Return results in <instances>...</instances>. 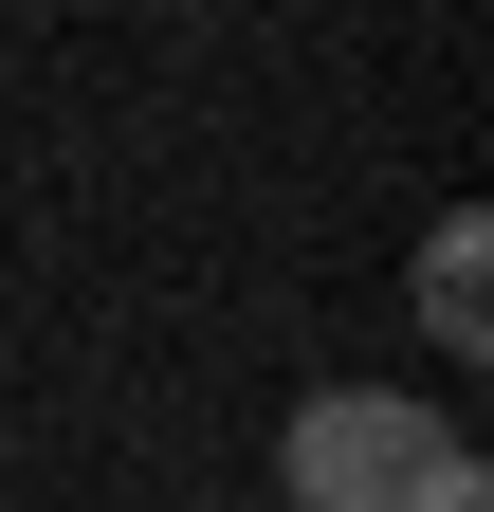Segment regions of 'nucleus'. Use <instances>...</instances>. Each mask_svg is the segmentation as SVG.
<instances>
[{"label": "nucleus", "instance_id": "nucleus-1", "mask_svg": "<svg viewBox=\"0 0 494 512\" xmlns=\"http://www.w3.org/2000/svg\"><path fill=\"white\" fill-rule=\"evenodd\" d=\"M275 476H293V512H476L494 494L476 439L440 403H385V384H312L293 439H275Z\"/></svg>", "mask_w": 494, "mask_h": 512}, {"label": "nucleus", "instance_id": "nucleus-2", "mask_svg": "<svg viewBox=\"0 0 494 512\" xmlns=\"http://www.w3.org/2000/svg\"><path fill=\"white\" fill-rule=\"evenodd\" d=\"M421 330H440V348H476V330H494V238H476V220L421 238Z\"/></svg>", "mask_w": 494, "mask_h": 512}]
</instances>
